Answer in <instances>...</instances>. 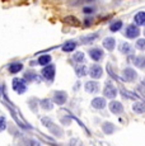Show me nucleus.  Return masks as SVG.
<instances>
[{"mask_svg":"<svg viewBox=\"0 0 145 146\" xmlns=\"http://www.w3.org/2000/svg\"><path fill=\"white\" fill-rule=\"evenodd\" d=\"M12 85H13V89H14L18 94H23L24 92L27 90V84L23 79H18V78H15V79H13Z\"/></svg>","mask_w":145,"mask_h":146,"instance_id":"nucleus-1","label":"nucleus"},{"mask_svg":"<svg viewBox=\"0 0 145 146\" xmlns=\"http://www.w3.org/2000/svg\"><path fill=\"white\" fill-rule=\"evenodd\" d=\"M42 75H43L45 79L49 80L50 83H51V81L54 80V78H55V66L54 65L45 66L43 69H42Z\"/></svg>","mask_w":145,"mask_h":146,"instance_id":"nucleus-2","label":"nucleus"},{"mask_svg":"<svg viewBox=\"0 0 145 146\" xmlns=\"http://www.w3.org/2000/svg\"><path fill=\"white\" fill-rule=\"evenodd\" d=\"M139 35H140V29H139V27L135 26V24L127 26L126 31H125V36H126L127 38H136Z\"/></svg>","mask_w":145,"mask_h":146,"instance_id":"nucleus-3","label":"nucleus"},{"mask_svg":"<svg viewBox=\"0 0 145 146\" xmlns=\"http://www.w3.org/2000/svg\"><path fill=\"white\" fill-rule=\"evenodd\" d=\"M104 95L107 98H115L117 95V89L115 88V85H113L112 83H107L104 86Z\"/></svg>","mask_w":145,"mask_h":146,"instance_id":"nucleus-4","label":"nucleus"},{"mask_svg":"<svg viewBox=\"0 0 145 146\" xmlns=\"http://www.w3.org/2000/svg\"><path fill=\"white\" fill-rule=\"evenodd\" d=\"M102 74H103V70L99 65H92L90 67H89V75H90L92 78H94V79L101 78Z\"/></svg>","mask_w":145,"mask_h":146,"instance_id":"nucleus-5","label":"nucleus"},{"mask_svg":"<svg viewBox=\"0 0 145 146\" xmlns=\"http://www.w3.org/2000/svg\"><path fill=\"white\" fill-rule=\"evenodd\" d=\"M68 99V94L65 92H56L54 94V102L57 103V104H64Z\"/></svg>","mask_w":145,"mask_h":146,"instance_id":"nucleus-6","label":"nucleus"},{"mask_svg":"<svg viewBox=\"0 0 145 146\" xmlns=\"http://www.w3.org/2000/svg\"><path fill=\"white\" fill-rule=\"evenodd\" d=\"M43 121V125L47 126V127H50V130L52 131V133H55L56 136H61V130L59 127H56L55 125H52V121L49 119V118H42Z\"/></svg>","mask_w":145,"mask_h":146,"instance_id":"nucleus-7","label":"nucleus"},{"mask_svg":"<svg viewBox=\"0 0 145 146\" xmlns=\"http://www.w3.org/2000/svg\"><path fill=\"white\" fill-rule=\"evenodd\" d=\"M136 76H138V74H136V71L134 69H131V67H127V69L124 70V78L125 80L127 81H134L136 79Z\"/></svg>","mask_w":145,"mask_h":146,"instance_id":"nucleus-8","label":"nucleus"},{"mask_svg":"<svg viewBox=\"0 0 145 146\" xmlns=\"http://www.w3.org/2000/svg\"><path fill=\"white\" fill-rule=\"evenodd\" d=\"M110 109H111V112L115 114H120L124 112V107H122V104L120 102H116V100H113V102L110 103Z\"/></svg>","mask_w":145,"mask_h":146,"instance_id":"nucleus-9","label":"nucleus"},{"mask_svg":"<svg viewBox=\"0 0 145 146\" xmlns=\"http://www.w3.org/2000/svg\"><path fill=\"white\" fill-rule=\"evenodd\" d=\"M98 89H99V85L97 81L90 80V81H87V83H85V90H87L88 93H97Z\"/></svg>","mask_w":145,"mask_h":146,"instance_id":"nucleus-10","label":"nucleus"},{"mask_svg":"<svg viewBox=\"0 0 145 146\" xmlns=\"http://www.w3.org/2000/svg\"><path fill=\"white\" fill-rule=\"evenodd\" d=\"M106 104H107V103H106V99L104 98H101V97L94 98V99L92 100V106L97 109H103L106 107Z\"/></svg>","mask_w":145,"mask_h":146,"instance_id":"nucleus-11","label":"nucleus"},{"mask_svg":"<svg viewBox=\"0 0 145 146\" xmlns=\"http://www.w3.org/2000/svg\"><path fill=\"white\" fill-rule=\"evenodd\" d=\"M89 56L94 61H99L103 57V51L99 48H92V50H89Z\"/></svg>","mask_w":145,"mask_h":146,"instance_id":"nucleus-12","label":"nucleus"},{"mask_svg":"<svg viewBox=\"0 0 145 146\" xmlns=\"http://www.w3.org/2000/svg\"><path fill=\"white\" fill-rule=\"evenodd\" d=\"M103 46H104V48H107V50H110V51H112V50L115 48V46H116L115 38H112V37L106 38V40L103 41Z\"/></svg>","mask_w":145,"mask_h":146,"instance_id":"nucleus-13","label":"nucleus"},{"mask_svg":"<svg viewBox=\"0 0 145 146\" xmlns=\"http://www.w3.org/2000/svg\"><path fill=\"white\" fill-rule=\"evenodd\" d=\"M132 62L135 66L140 67V69H145V57L144 56H136V57H134Z\"/></svg>","mask_w":145,"mask_h":146,"instance_id":"nucleus-14","label":"nucleus"},{"mask_svg":"<svg viewBox=\"0 0 145 146\" xmlns=\"http://www.w3.org/2000/svg\"><path fill=\"white\" fill-rule=\"evenodd\" d=\"M75 47H76V42L69 41V42H66V43L63 44V51L64 52H71L75 50Z\"/></svg>","mask_w":145,"mask_h":146,"instance_id":"nucleus-15","label":"nucleus"},{"mask_svg":"<svg viewBox=\"0 0 145 146\" xmlns=\"http://www.w3.org/2000/svg\"><path fill=\"white\" fill-rule=\"evenodd\" d=\"M134 21H135V23L138 26H145V12L138 13L135 15V18H134Z\"/></svg>","mask_w":145,"mask_h":146,"instance_id":"nucleus-16","label":"nucleus"},{"mask_svg":"<svg viewBox=\"0 0 145 146\" xmlns=\"http://www.w3.org/2000/svg\"><path fill=\"white\" fill-rule=\"evenodd\" d=\"M8 69H9V71L12 72V74H15V72H19L23 69V65H22L21 62H12Z\"/></svg>","mask_w":145,"mask_h":146,"instance_id":"nucleus-17","label":"nucleus"},{"mask_svg":"<svg viewBox=\"0 0 145 146\" xmlns=\"http://www.w3.org/2000/svg\"><path fill=\"white\" fill-rule=\"evenodd\" d=\"M132 109L136 112V113H144L145 112V104L143 102H136L135 104L132 106Z\"/></svg>","mask_w":145,"mask_h":146,"instance_id":"nucleus-18","label":"nucleus"},{"mask_svg":"<svg viewBox=\"0 0 145 146\" xmlns=\"http://www.w3.org/2000/svg\"><path fill=\"white\" fill-rule=\"evenodd\" d=\"M50 61H51V56L50 55H43V56H41V57L38 58V64L42 65V66L50 65Z\"/></svg>","mask_w":145,"mask_h":146,"instance_id":"nucleus-19","label":"nucleus"},{"mask_svg":"<svg viewBox=\"0 0 145 146\" xmlns=\"http://www.w3.org/2000/svg\"><path fill=\"white\" fill-rule=\"evenodd\" d=\"M120 51H121L122 53H131V51H132V47H131L127 42H124V43L120 44Z\"/></svg>","mask_w":145,"mask_h":146,"instance_id":"nucleus-20","label":"nucleus"},{"mask_svg":"<svg viewBox=\"0 0 145 146\" xmlns=\"http://www.w3.org/2000/svg\"><path fill=\"white\" fill-rule=\"evenodd\" d=\"M103 131H104L106 133H112L113 131H115V126L112 125V123H110V122H106L104 125H103Z\"/></svg>","mask_w":145,"mask_h":146,"instance_id":"nucleus-21","label":"nucleus"},{"mask_svg":"<svg viewBox=\"0 0 145 146\" xmlns=\"http://www.w3.org/2000/svg\"><path fill=\"white\" fill-rule=\"evenodd\" d=\"M121 27H122V22L121 21H116L110 26V29L112 31V32H117V31L121 29Z\"/></svg>","mask_w":145,"mask_h":146,"instance_id":"nucleus-22","label":"nucleus"},{"mask_svg":"<svg viewBox=\"0 0 145 146\" xmlns=\"http://www.w3.org/2000/svg\"><path fill=\"white\" fill-rule=\"evenodd\" d=\"M41 107H42L43 109H52V107H54V104H52L51 100H47V99H43L40 102Z\"/></svg>","mask_w":145,"mask_h":146,"instance_id":"nucleus-23","label":"nucleus"},{"mask_svg":"<svg viewBox=\"0 0 145 146\" xmlns=\"http://www.w3.org/2000/svg\"><path fill=\"white\" fill-rule=\"evenodd\" d=\"M72 61H75V62H83V61H84V53L76 52L74 56H72Z\"/></svg>","mask_w":145,"mask_h":146,"instance_id":"nucleus-24","label":"nucleus"},{"mask_svg":"<svg viewBox=\"0 0 145 146\" xmlns=\"http://www.w3.org/2000/svg\"><path fill=\"white\" fill-rule=\"evenodd\" d=\"M76 75L78 76H84V75H87V67H84V66L76 67Z\"/></svg>","mask_w":145,"mask_h":146,"instance_id":"nucleus-25","label":"nucleus"},{"mask_svg":"<svg viewBox=\"0 0 145 146\" xmlns=\"http://www.w3.org/2000/svg\"><path fill=\"white\" fill-rule=\"evenodd\" d=\"M136 47L140 50H145V38H140L136 41Z\"/></svg>","mask_w":145,"mask_h":146,"instance_id":"nucleus-26","label":"nucleus"},{"mask_svg":"<svg viewBox=\"0 0 145 146\" xmlns=\"http://www.w3.org/2000/svg\"><path fill=\"white\" fill-rule=\"evenodd\" d=\"M7 128V121H5L4 117H0V132L4 131Z\"/></svg>","mask_w":145,"mask_h":146,"instance_id":"nucleus-27","label":"nucleus"},{"mask_svg":"<svg viewBox=\"0 0 145 146\" xmlns=\"http://www.w3.org/2000/svg\"><path fill=\"white\" fill-rule=\"evenodd\" d=\"M37 78H38V76L35 74V72H27V74H26V79H28V81H31V80H36Z\"/></svg>","mask_w":145,"mask_h":146,"instance_id":"nucleus-28","label":"nucleus"},{"mask_svg":"<svg viewBox=\"0 0 145 146\" xmlns=\"http://www.w3.org/2000/svg\"><path fill=\"white\" fill-rule=\"evenodd\" d=\"M144 35H145V29H144Z\"/></svg>","mask_w":145,"mask_h":146,"instance_id":"nucleus-29","label":"nucleus"}]
</instances>
